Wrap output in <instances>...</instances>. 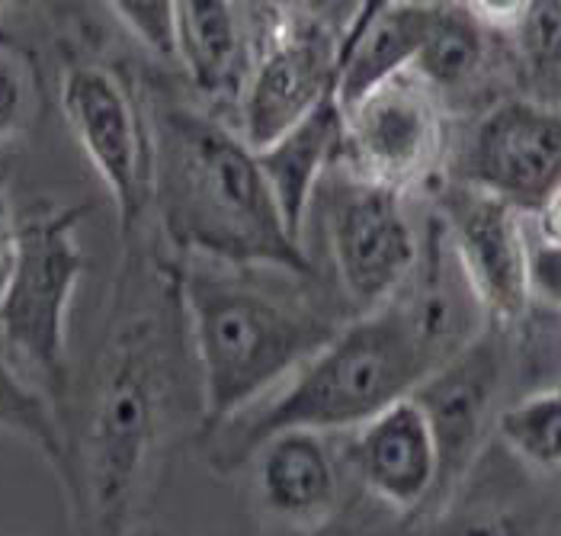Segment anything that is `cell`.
<instances>
[{"mask_svg": "<svg viewBox=\"0 0 561 536\" xmlns=\"http://www.w3.org/2000/svg\"><path fill=\"white\" fill-rule=\"evenodd\" d=\"M391 306L404 315L433 369H443L449 360L476 344L478 315H484V309L459 267L443 219L431 223L417 270Z\"/></svg>", "mask_w": 561, "mask_h": 536, "instance_id": "12", "label": "cell"}, {"mask_svg": "<svg viewBox=\"0 0 561 536\" xmlns=\"http://www.w3.org/2000/svg\"><path fill=\"white\" fill-rule=\"evenodd\" d=\"M472 10L478 23L484 30H501V33H519L526 13L533 3H523V0H507V3H488V0H478V3H466Z\"/></svg>", "mask_w": 561, "mask_h": 536, "instance_id": "27", "label": "cell"}, {"mask_svg": "<svg viewBox=\"0 0 561 536\" xmlns=\"http://www.w3.org/2000/svg\"><path fill=\"white\" fill-rule=\"evenodd\" d=\"M459 183L536 209L561 183V110L539 100L488 110L462 151Z\"/></svg>", "mask_w": 561, "mask_h": 536, "instance_id": "11", "label": "cell"}, {"mask_svg": "<svg viewBox=\"0 0 561 536\" xmlns=\"http://www.w3.org/2000/svg\"><path fill=\"white\" fill-rule=\"evenodd\" d=\"M446 129L436 90L404 71L344 116V158L353 178L404 193L431 174Z\"/></svg>", "mask_w": 561, "mask_h": 536, "instance_id": "8", "label": "cell"}, {"mask_svg": "<svg viewBox=\"0 0 561 536\" xmlns=\"http://www.w3.org/2000/svg\"><path fill=\"white\" fill-rule=\"evenodd\" d=\"M87 206L36 203L16 219V258L0 296V341L55 396L68 392V312L87 270Z\"/></svg>", "mask_w": 561, "mask_h": 536, "instance_id": "5", "label": "cell"}, {"mask_svg": "<svg viewBox=\"0 0 561 536\" xmlns=\"http://www.w3.org/2000/svg\"><path fill=\"white\" fill-rule=\"evenodd\" d=\"M334 459L314 431H283L260 447L263 501L299 524H314L334 504Z\"/></svg>", "mask_w": 561, "mask_h": 536, "instance_id": "17", "label": "cell"}, {"mask_svg": "<svg viewBox=\"0 0 561 536\" xmlns=\"http://www.w3.org/2000/svg\"><path fill=\"white\" fill-rule=\"evenodd\" d=\"M433 373L404 315L386 306L341 328L324 351L305 360L293 383L248 421L234 447L251 453L283 431L363 427L394 402L411 399Z\"/></svg>", "mask_w": 561, "mask_h": 536, "instance_id": "4", "label": "cell"}, {"mask_svg": "<svg viewBox=\"0 0 561 536\" xmlns=\"http://www.w3.org/2000/svg\"><path fill=\"white\" fill-rule=\"evenodd\" d=\"M328 238L346 296L363 312L391 306L421 261V238L401 193L359 178L331 196Z\"/></svg>", "mask_w": 561, "mask_h": 536, "instance_id": "7", "label": "cell"}, {"mask_svg": "<svg viewBox=\"0 0 561 536\" xmlns=\"http://www.w3.org/2000/svg\"><path fill=\"white\" fill-rule=\"evenodd\" d=\"M176 312H183L176 283L161 286L154 303H129L90 366L58 472L78 536H129L180 383Z\"/></svg>", "mask_w": 561, "mask_h": 536, "instance_id": "1", "label": "cell"}, {"mask_svg": "<svg viewBox=\"0 0 561 536\" xmlns=\"http://www.w3.org/2000/svg\"><path fill=\"white\" fill-rule=\"evenodd\" d=\"M61 113L106 183L119 231L129 238L154 196V129L129 84L103 65H71L61 78Z\"/></svg>", "mask_w": 561, "mask_h": 536, "instance_id": "6", "label": "cell"}, {"mask_svg": "<svg viewBox=\"0 0 561 536\" xmlns=\"http://www.w3.org/2000/svg\"><path fill=\"white\" fill-rule=\"evenodd\" d=\"M116 20L129 30L138 43L161 58H176V3H110Z\"/></svg>", "mask_w": 561, "mask_h": 536, "instance_id": "24", "label": "cell"}, {"mask_svg": "<svg viewBox=\"0 0 561 536\" xmlns=\"http://www.w3.org/2000/svg\"><path fill=\"white\" fill-rule=\"evenodd\" d=\"M337 45L314 23H279L241 90V138L263 151L305 123L337 90Z\"/></svg>", "mask_w": 561, "mask_h": 536, "instance_id": "10", "label": "cell"}, {"mask_svg": "<svg viewBox=\"0 0 561 536\" xmlns=\"http://www.w3.org/2000/svg\"><path fill=\"white\" fill-rule=\"evenodd\" d=\"M151 129L154 196L173 244L231 267L311 273L241 135L190 106H161Z\"/></svg>", "mask_w": 561, "mask_h": 536, "instance_id": "2", "label": "cell"}, {"mask_svg": "<svg viewBox=\"0 0 561 536\" xmlns=\"http://www.w3.org/2000/svg\"><path fill=\"white\" fill-rule=\"evenodd\" d=\"M36 110V75L26 55L0 43V141L16 135Z\"/></svg>", "mask_w": 561, "mask_h": 536, "instance_id": "23", "label": "cell"}, {"mask_svg": "<svg viewBox=\"0 0 561 536\" xmlns=\"http://www.w3.org/2000/svg\"><path fill=\"white\" fill-rule=\"evenodd\" d=\"M529 286L536 296L546 303L561 306V251L559 248H542L533 244L529 251Z\"/></svg>", "mask_w": 561, "mask_h": 536, "instance_id": "26", "label": "cell"}, {"mask_svg": "<svg viewBox=\"0 0 561 536\" xmlns=\"http://www.w3.org/2000/svg\"><path fill=\"white\" fill-rule=\"evenodd\" d=\"M341 151H344V113L334 96L321 103L293 133H286L263 151H254L260 174L286 219V228L299 244H302V228L314 186Z\"/></svg>", "mask_w": 561, "mask_h": 536, "instance_id": "16", "label": "cell"}, {"mask_svg": "<svg viewBox=\"0 0 561 536\" xmlns=\"http://www.w3.org/2000/svg\"><path fill=\"white\" fill-rule=\"evenodd\" d=\"M533 228H536V244L561 251V183L533 209Z\"/></svg>", "mask_w": 561, "mask_h": 536, "instance_id": "28", "label": "cell"}, {"mask_svg": "<svg viewBox=\"0 0 561 536\" xmlns=\"http://www.w3.org/2000/svg\"><path fill=\"white\" fill-rule=\"evenodd\" d=\"M176 58L209 96L244 90L251 58L238 7L221 0L176 3Z\"/></svg>", "mask_w": 561, "mask_h": 536, "instance_id": "18", "label": "cell"}, {"mask_svg": "<svg viewBox=\"0 0 561 536\" xmlns=\"http://www.w3.org/2000/svg\"><path fill=\"white\" fill-rule=\"evenodd\" d=\"M529 78L561 96V0L533 3L517 33Z\"/></svg>", "mask_w": 561, "mask_h": 536, "instance_id": "22", "label": "cell"}, {"mask_svg": "<svg viewBox=\"0 0 561 536\" xmlns=\"http://www.w3.org/2000/svg\"><path fill=\"white\" fill-rule=\"evenodd\" d=\"M0 431L20 434L30 444H36L43 449L45 459H51L55 469L61 472V466H65L61 421L43 392L23 379L20 366L13 363L3 341H0Z\"/></svg>", "mask_w": 561, "mask_h": 536, "instance_id": "20", "label": "cell"}, {"mask_svg": "<svg viewBox=\"0 0 561 536\" xmlns=\"http://www.w3.org/2000/svg\"><path fill=\"white\" fill-rule=\"evenodd\" d=\"M433 3H363L353 26L337 45V90L341 113H350L373 90L414 68Z\"/></svg>", "mask_w": 561, "mask_h": 536, "instance_id": "14", "label": "cell"}, {"mask_svg": "<svg viewBox=\"0 0 561 536\" xmlns=\"http://www.w3.org/2000/svg\"><path fill=\"white\" fill-rule=\"evenodd\" d=\"M449 244L476 299L497 324H517L529 309V235L523 209L504 196L456 183L439 199Z\"/></svg>", "mask_w": 561, "mask_h": 536, "instance_id": "9", "label": "cell"}, {"mask_svg": "<svg viewBox=\"0 0 561 536\" xmlns=\"http://www.w3.org/2000/svg\"><path fill=\"white\" fill-rule=\"evenodd\" d=\"M494 383H497V360L488 344L476 341L414 389L411 399L427 411L436 434L439 476L459 472L469 463L494 399Z\"/></svg>", "mask_w": 561, "mask_h": 536, "instance_id": "15", "label": "cell"}, {"mask_svg": "<svg viewBox=\"0 0 561 536\" xmlns=\"http://www.w3.org/2000/svg\"><path fill=\"white\" fill-rule=\"evenodd\" d=\"M356 459L369 492L391 508H417L439 482V447L431 418L414 399H401L359 427Z\"/></svg>", "mask_w": 561, "mask_h": 536, "instance_id": "13", "label": "cell"}, {"mask_svg": "<svg viewBox=\"0 0 561 536\" xmlns=\"http://www.w3.org/2000/svg\"><path fill=\"white\" fill-rule=\"evenodd\" d=\"M484 61V26L466 3H433L431 23L411 75L427 88L449 90L469 84Z\"/></svg>", "mask_w": 561, "mask_h": 536, "instance_id": "19", "label": "cell"}, {"mask_svg": "<svg viewBox=\"0 0 561 536\" xmlns=\"http://www.w3.org/2000/svg\"><path fill=\"white\" fill-rule=\"evenodd\" d=\"M13 258H16V223L10 219L7 206L0 203V296L7 289L10 270H13Z\"/></svg>", "mask_w": 561, "mask_h": 536, "instance_id": "29", "label": "cell"}, {"mask_svg": "<svg viewBox=\"0 0 561 536\" xmlns=\"http://www.w3.org/2000/svg\"><path fill=\"white\" fill-rule=\"evenodd\" d=\"M504 444L539 469H561V389L529 396L497 418Z\"/></svg>", "mask_w": 561, "mask_h": 536, "instance_id": "21", "label": "cell"}, {"mask_svg": "<svg viewBox=\"0 0 561 536\" xmlns=\"http://www.w3.org/2000/svg\"><path fill=\"white\" fill-rule=\"evenodd\" d=\"M436 536H517V531H514V521L504 511L488 508V504H476V508H466L456 517H446L436 527Z\"/></svg>", "mask_w": 561, "mask_h": 536, "instance_id": "25", "label": "cell"}, {"mask_svg": "<svg viewBox=\"0 0 561 536\" xmlns=\"http://www.w3.org/2000/svg\"><path fill=\"white\" fill-rule=\"evenodd\" d=\"M234 270L209 258H190L176 273L199 363V389L213 421L244 411L266 386L299 369L341 334L324 315L283 299Z\"/></svg>", "mask_w": 561, "mask_h": 536, "instance_id": "3", "label": "cell"}]
</instances>
